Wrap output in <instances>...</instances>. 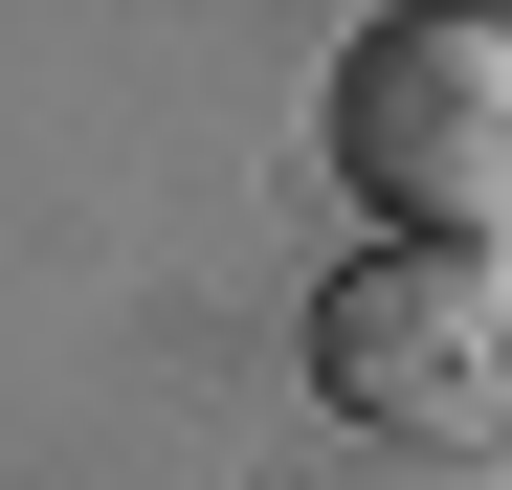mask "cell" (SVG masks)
Returning <instances> with one entry per match:
<instances>
[{
  "mask_svg": "<svg viewBox=\"0 0 512 490\" xmlns=\"http://www.w3.org/2000/svg\"><path fill=\"white\" fill-rule=\"evenodd\" d=\"M312 379H334V424H379V446L512 468V245H357V268L312 290Z\"/></svg>",
  "mask_w": 512,
  "mask_h": 490,
  "instance_id": "obj_1",
  "label": "cell"
},
{
  "mask_svg": "<svg viewBox=\"0 0 512 490\" xmlns=\"http://www.w3.org/2000/svg\"><path fill=\"white\" fill-rule=\"evenodd\" d=\"M334 179L379 245H490L512 223V23H357L334 45Z\"/></svg>",
  "mask_w": 512,
  "mask_h": 490,
  "instance_id": "obj_2",
  "label": "cell"
}]
</instances>
